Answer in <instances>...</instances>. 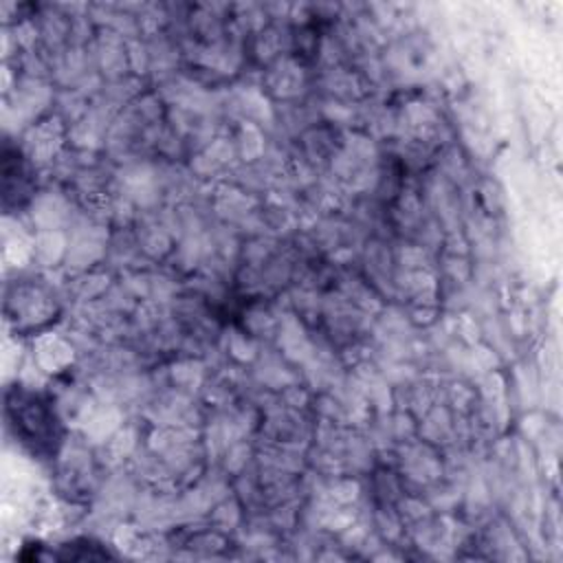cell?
Here are the masks:
<instances>
[{
  "label": "cell",
  "mask_w": 563,
  "mask_h": 563,
  "mask_svg": "<svg viewBox=\"0 0 563 563\" xmlns=\"http://www.w3.org/2000/svg\"><path fill=\"white\" fill-rule=\"evenodd\" d=\"M4 413L15 442H20L33 457L48 460L57 455L64 440V427L46 394L11 385L4 391Z\"/></svg>",
  "instance_id": "cell-1"
}]
</instances>
